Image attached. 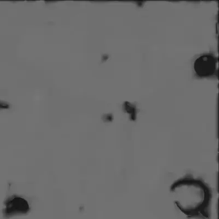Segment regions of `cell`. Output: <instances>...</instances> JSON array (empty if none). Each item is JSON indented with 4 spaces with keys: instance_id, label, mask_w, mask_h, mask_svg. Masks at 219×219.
<instances>
[{
    "instance_id": "1",
    "label": "cell",
    "mask_w": 219,
    "mask_h": 219,
    "mask_svg": "<svg viewBox=\"0 0 219 219\" xmlns=\"http://www.w3.org/2000/svg\"><path fill=\"white\" fill-rule=\"evenodd\" d=\"M173 201L178 209L189 217L206 214L211 192L207 185L193 177H184L171 188Z\"/></svg>"
},
{
    "instance_id": "2",
    "label": "cell",
    "mask_w": 219,
    "mask_h": 219,
    "mask_svg": "<svg viewBox=\"0 0 219 219\" xmlns=\"http://www.w3.org/2000/svg\"><path fill=\"white\" fill-rule=\"evenodd\" d=\"M217 67V60L211 55L206 54L196 59L194 63V70L201 77H208L213 75Z\"/></svg>"
}]
</instances>
